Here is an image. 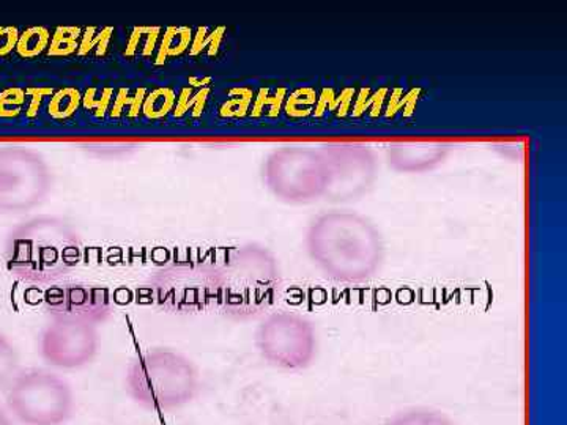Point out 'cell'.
I'll return each mask as SVG.
<instances>
[{
  "label": "cell",
  "instance_id": "obj_11",
  "mask_svg": "<svg viewBox=\"0 0 567 425\" xmlns=\"http://www.w3.org/2000/svg\"><path fill=\"white\" fill-rule=\"evenodd\" d=\"M82 104V95L78 89L65 87L52 93L48 103V115L55 122L69 121L76 114Z\"/></svg>",
  "mask_w": 567,
  "mask_h": 425
},
{
  "label": "cell",
  "instance_id": "obj_18",
  "mask_svg": "<svg viewBox=\"0 0 567 425\" xmlns=\"http://www.w3.org/2000/svg\"><path fill=\"white\" fill-rule=\"evenodd\" d=\"M112 33H114L112 28H104L102 31H99L96 28H89L87 31L82 33L78 55L89 54L93 50H96V55L106 54Z\"/></svg>",
  "mask_w": 567,
  "mask_h": 425
},
{
  "label": "cell",
  "instance_id": "obj_29",
  "mask_svg": "<svg viewBox=\"0 0 567 425\" xmlns=\"http://www.w3.org/2000/svg\"><path fill=\"white\" fill-rule=\"evenodd\" d=\"M372 104V95H371V89L365 87L363 91L360 92V95H358L357 103H354V107L352 111L353 117L358 118L361 117V115L364 114L365 111L371 107Z\"/></svg>",
  "mask_w": 567,
  "mask_h": 425
},
{
  "label": "cell",
  "instance_id": "obj_2",
  "mask_svg": "<svg viewBox=\"0 0 567 425\" xmlns=\"http://www.w3.org/2000/svg\"><path fill=\"white\" fill-rule=\"evenodd\" d=\"M200 387L199 369L177 350H147L137 354L126 369V394L148 412L185 408L196 401Z\"/></svg>",
  "mask_w": 567,
  "mask_h": 425
},
{
  "label": "cell",
  "instance_id": "obj_19",
  "mask_svg": "<svg viewBox=\"0 0 567 425\" xmlns=\"http://www.w3.org/2000/svg\"><path fill=\"white\" fill-rule=\"evenodd\" d=\"M230 95H238V99L224 103L219 114H221V117H245L249 107H251L252 91H249V89H233Z\"/></svg>",
  "mask_w": 567,
  "mask_h": 425
},
{
  "label": "cell",
  "instance_id": "obj_28",
  "mask_svg": "<svg viewBox=\"0 0 567 425\" xmlns=\"http://www.w3.org/2000/svg\"><path fill=\"white\" fill-rule=\"evenodd\" d=\"M193 92L192 89L186 87L181 92V96H178L177 102H175V107L173 114L175 117H183V115L188 114L189 104H192Z\"/></svg>",
  "mask_w": 567,
  "mask_h": 425
},
{
  "label": "cell",
  "instance_id": "obj_16",
  "mask_svg": "<svg viewBox=\"0 0 567 425\" xmlns=\"http://www.w3.org/2000/svg\"><path fill=\"white\" fill-rule=\"evenodd\" d=\"M316 102L317 95L312 89H298V91L290 93L289 99H286L284 112H286L287 117L290 118L308 117V115L315 112L312 106H315Z\"/></svg>",
  "mask_w": 567,
  "mask_h": 425
},
{
  "label": "cell",
  "instance_id": "obj_35",
  "mask_svg": "<svg viewBox=\"0 0 567 425\" xmlns=\"http://www.w3.org/2000/svg\"><path fill=\"white\" fill-rule=\"evenodd\" d=\"M386 95V89H380L379 92H375L374 95H372L371 112H369V117H379L380 112H382L383 102H385Z\"/></svg>",
  "mask_w": 567,
  "mask_h": 425
},
{
  "label": "cell",
  "instance_id": "obj_13",
  "mask_svg": "<svg viewBox=\"0 0 567 425\" xmlns=\"http://www.w3.org/2000/svg\"><path fill=\"white\" fill-rule=\"evenodd\" d=\"M21 372V357L9 335L0 331V390L6 391Z\"/></svg>",
  "mask_w": 567,
  "mask_h": 425
},
{
  "label": "cell",
  "instance_id": "obj_39",
  "mask_svg": "<svg viewBox=\"0 0 567 425\" xmlns=\"http://www.w3.org/2000/svg\"><path fill=\"white\" fill-rule=\"evenodd\" d=\"M13 417L10 416V413L7 412V408L0 406V425H14Z\"/></svg>",
  "mask_w": 567,
  "mask_h": 425
},
{
  "label": "cell",
  "instance_id": "obj_37",
  "mask_svg": "<svg viewBox=\"0 0 567 425\" xmlns=\"http://www.w3.org/2000/svg\"><path fill=\"white\" fill-rule=\"evenodd\" d=\"M402 96H404V91L402 89H394L393 93H391L390 102H388L385 117L393 118L395 114L399 112V103H401Z\"/></svg>",
  "mask_w": 567,
  "mask_h": 425
},
{
  "label": "cell",
  "instance_id": "obj_30",
  "mask_svg": "<svg viewBox=\"0 0 567 425\" xmlns=\"http://www.w3.org/2000/svg\"><path fill=\"white\" fill-rule=\"evenodd\" d=\"M354 89L347 87L341 92V95H338V110H336V115L339 118H344L350 111V104L353 102Z\"/></svg>",
  "mask_w": 567,
  "mask_h": 425
},
{
  "label": "cell",
  "instance_id": "obj_23",
  "mask_svg": "<svg viewBox=\"0 0 567 425\" xmlns=\"http://www.w3.org/2000/svg\"><path fill=\"white\" fill-rule=\"evenodd\" d=\"M328 110H338V95H336L333 89H324L322 95L317 99L316 110L312 114H315L316 117H322Z\"/></svg>",
  "mask_w": 567,
  "mask_h": 425
},
{
  "label": "cell",
  "instance_id": "obj_24",
  "mask_svg": "<svg viewBox=\"0 0 567 425\" xmlns=\"http://www.w3.org/2000/svg\"><path fill=\"white\" fill-rule=\"evenodd\" d=\"M421 89H413L402 96L401 103H399V111H402L404 117H412L413 112L416 110L417 99H420Z\"/></svg>",
  "mask_w": 567,
  "mask_h": 425
},
{
  "label": "cell",
  "instance_id": "obj_32",
  "mask_svg": "<svg viewBox=\"0 0 567 425\" xmlns=\"http://www.w3.org/2000/svg\"><path fill=\"white\" fill-rule=\"evenodd\" d=\"M268 96H270V91H268V89H260V92L257 93V99L254 100L252 111L249 112L251 117L259 118L260 115L264 114L265 106H267Z\"/></svg>",
  "mask_w": 567,
  "mask_h": 425
},
{
  "label": "cell",
  "instance_id": "obj_22",
  "mask_svg": "<svg viewBox=\"0 0 567 425\" xmlns=\"http://www.w3.org/2000/svg\"><path fill=\"white\" fill-rule=\"evenodd\" d=\"M20 32L17 28H0V59L17 50Z\"/></svg>",
  "mask_w": 567,
  "mask_h": 425
},
{
  "label": "cell",
  "instance_id": "obj_21",
  "mask_svg": "<svg viewBox=\"0 0 567 425\" xmlns=\"http://www.w3.org/2000/svg\"><path fill=\"white\" fill-rule=\"evenodd\" d=\"M52 89L47 87H29L25 89V96L29 99L28 110H25V117L35 118L39 115L41 103L48 96H52Z\"/></svg>",
  "mask_w": 567,
  "mask_h": 425
},
{
  "label": "cell",
  "instance_id": "obj_40",
  "mask_svg": "<svg viewBox=\"0 0 567 425\" xmlns=\"http://www.w3.org/2000/svg\"><path fill=\"white\" fill-rule=\"evenodd\" d=\"M210 77H205L203 81L196 80V77H192V80H189V84L194 85V87H203V85L210 84Z\"/></svg>",
  "mask_w": 567,
  "mask_h": 425
},
{
  "label": "cell",
  "instance_id": "obj_7",
  "mask_svg": "<svg viewBox=\"0 0 567 425\" xmlns=\"http://www.w3.org/2000/svg\"><path fill=\"white\" fill-rule=\"evenodd\" d=\"M275 274L265 263H240L224 274L219 297L226 308L235 312H251L270 301Z\"/></svg>",
  "mask_w": 567,
  "mask_h": 425
},
{
  "label": "cell",
  "instance_id": "obj_4",
  "mask_svg": "<svg viewBox=\"0 0 567 425\" xmlns=\"http://www.w3.org/2000/svg\"><path fill=\"white\" fill-rule=\"evenodd\" d=\"M52 183L50 164L40 153L13 145L0 148V212L33 210L50 196Z\"/></svg>",
  "mask_w": 567,
  "mask_h": 425
},
{
  "label": "cell",
  "instance_id": "obj_3",
  "mask_svg": "<svg viewBox=\"0 0 567 425\" xmlns=\"http://www.w3.org/2000/svg\"><path fill=\"white\" fill-rule=\"evenodd\" d=\"M6 408L20 425H65L76 408L73 387L48 369H21L6 390Z\"/></svg>",
  "mask_w": 567,
  "mask_h": 425
},
{
  "label": "cell",
  "instance_id": "obj_38",
  "mask_svg": "<svg viewBox=\"0 0 567 425\" xmlns=\"http://www.w3.org/2000/svg\"><path fill=\"white\" fill-rule=\"evenodd\" d=\"M224 32H226V28H216L215 31L210 32V35H208V39H210L207 50L208 55H215L216 52L219 51L223 43Z\"/></svg>",
  "mask_w": 567,
  "mask_h": 425
},
{
  "label": "cell",
  "instance_id": "obj_25",
  "mask_svg": "<svg viewBox=\"0 0 567 425\" xmlns=\"http://www.w3.org/2000/svg\"><path fill=\"white\" fill-rule=\"evenodd\" d=\"M130 104V91L128 89H121L117 92V96H115L114 102H112V106L110 110V114L112 118L122 117L123 111Z\"/></svg>",
  "mask_w": 567,
  "mask_h": 425
},
{
  "label": "cell",
  "instance_id": "obj_6",
  "mask_svg": "<svg viewBox=\"0 0 567 425\" xmlns=\"http://www.w3.org/2000/svg\"><path fill=\"white\" fill-rule=\"evenodd\" d=\"M100 350L96 323L89 320L52 317L40 335V356L61 371H78L95 360Z\"/></svg>",
  "mask_w": 567,
  "mask_h": 425
},
{
  "label": "cell",
  "instance_id": "obj_12",
  "mask_svg": "<svg viewBox=\"0 0 567 425\" xmlns=\"http://www.w3.org/2000/svg\"><path fill=\"white\" fill-rule=\"evenodd\" d=\"M51 32L47 28L35 25V28L25 29L18 39L17 54L22 59H37L50 46Z\"/></svg>",
  "mask_w": 567,
  "mask_h": 425
},
{
  "label": "cell",
  "instance_id": "obj_34",
  "mask_svg": "<svg viewBox=\"0 0 567 425\" xmlns=\"http://www.w3.org/2000/svg\"><path fill=\"white\" fill-rule=\"evenodd\" d=\"M207 35H208L207 28H200L199 31H197L196 35H194V39L192 41V48H189V54H192L193 58H196V55L203 54L204 41H205V39H207Z\"/></svg>",
  "mask_w": 567,
  "mask_h": 425
},
{
  "label": "cell",
  "instance_id": "obj_9",
  "mask_svg": "<svg viewBox=\"0 0 567 425\" xmlns=\"http://www.w3.org/2000/svg\"><path fill=\"white\" fill-rule=\"evenodd\" d=\"M383 425H457L446 413L429 406L402 410L388 417Z\"/></svg>",
  "mask_w": 567,
  "mask_h": 425
},
{
  "label": "cell",
  "instance_id": "obj_26",
  "mask_svg": "<svg viewBox=\"0 0 567 425\" xmlns=\"http://www.w3.org/2000/svg\"><path fill=\"white\" fill-rule=\"evenodd\" d=\"M159 33H162V29L159 28H152L145 31L147 39H145L144 48L141 50V54L144 55V58H151L153 51L158 50Z\"/></svg>",
  "mask_w": 567,
  "mask_h": 425
},
{
  "label": "cell",
  "instance_id": "obj_36",
  "mask_svg": "<svg viewBox=\"0 0 567 425\" xmlns=\"http://www.w3.org/2000/svg\"><path fill=\"white\" fill-rule=\"evenodd\" d=\"M145 37V28H136L134 29V32L132 33V37H130L128 40V46H126L125 55H132L136 54L137 50H140V43L141 40Z\"/></svg>",
  "mask_w": 567,
  "mask_h": 425
},
{
  "label": "cell",
  "instance_id": "obj_8",
  "mask_svg": "<svg viewBox=\"0 0 567 425\" xmlns=\"http://www.w3.org/2000/svg\"><path fill=\"white\" fill-rule=\"evenodd\" d=\"M44 304L52 317L102 322L110 314V294L99 287L61 286L44 293Z\"/></svg>",
  "mask_w": 567,
  "mask_h": 425
},
{
  "label": "cell",
  "instance_id": "obj_1",
  "mask_svg": "<svg viewBox=\"0 0 567 425\" xmlns=\"http://www.w3.org/2000/svg\"><path fill=\"white\" fill-rule=\"evenodd\" d=\"M7 267L21 281L54 283L71 273L82 259L76 230L52 216H39L20 224L9 235Z\"/></svg>",
  "mask_w": 567,
  "mask_h": 425
},
{
  "label": "cell",
  "instance_id": "obj_33",
  "mask_svg": "<svg viewBox=\"0 0 567 425\" xmlns=\"http://www.w3.org/2000/svg\"><path fill=\"white\" fill-rule=\"evenodd\" d=\"M145 96H147V91H145V89H140V91L136 92V95H134L133 99H130V118H134L137 117V115H140V112L142 111V104H144Z\"/></svg>",
  "mask_w": 567,
  "mask_h": 425
},
{
  "label": "cell",
  "instance_id": "obj_15",
  "mask_svg": "<svg viewBox=\"0 0 567 425\" xmlns=\"http://www.w3.org/2000/svg\"><path fill=\"white\" fill-rule=\"evenodd\" d=\"M82 32L80 28H58L51 35L47 54L50 58H70L80 50Z\"/></svg>",
  "mask_w": 567,
  "mask_h": 425
},
{
  "label": "cell",
  "instance_id": "obj_31",
  "mask_svg": "<svg viewBox=\"0 0 567 425\" xmlns=\"http://www.w3.org/2000/svg\"><path fill=\"white\" fill-rule=\"evenodd\" d=\"M208 95H210V89L205 87L203 92H199L197 95L193 96L192 104H189V111H192L194 118H197L200 114H203Z\"/></svg>",
  "mask_w": 567,
  "mask_h": 425
},
{
  "label": "cell",
  "instance_id": "obj_17",
  "mask_svg": "<svg viewBox=\"0 0 567 425\" xmlns=\"http://www.w3.org/2000/svg\"><path fill=\"white\" fill-rule=\"evenodd\" d=\"M28 104L24 89L9 87L0 92V118L11 121L18 118L24 112Z\"/></svg>",
  "mask_w": 567,
  "mask_h": 425
},
{
  "label": "cell",
  "instance_id": "obj_27",
  "mask_svg": "<svg viewBox=\"0 0 567 425\" xmlns=\"http://www.w3.org/2000/svg\"><path fill=\"white\" fill-rule=\"evenodd\" d=\"M286 89H279V91H276L274 96H268L267 106H270V111L267 112V117H278L279 112H281L282 104L286 102Z\"/></svg>",
  "mask_w": 567,
  "mask_h": 425
},
{
  "label": "cell",
  "instance_id": "obj_10",
  "mask_svg": "<svg viewBox=\"0 0 567 425\" xmlns=\"http://www.w3.org/2000/svg\"><path fill=\"white\" fill-rule=\"evenodd\" d=\"M193 31L189 28H167L164 31L162 43L158 44V54L156 63L169 61V59L181 58L183 52L192 48Z\"/></svg>",
  "mask_w": 567,
  "mask_h": 425
},
{
  "label": "cell",
  "instance_id": "obj_5",
  "mask_svg": "<svg viewBox=\"0 0 567 425\" xmlns=\"http://www.w3.org/2000/svg\"><path fill=\"white\" fill-rule=\"evenodd\" d=\"M256 342L264 360L282 371H303L315 363L316 334L301 317H270L260 324Z\"/></svg>",
  "mask_w": 567,
  "mask_h": 425
},
{
  "label": "cell",
  "instance_id": "obj_14",
  "mask_svg": "<svg viewBox=\"0 0 567 425\" xmlns=\"http://www.w3.org/2000/svg\"><path fill=\"white\" fill-rule=\"evenodd\" d=\"M175 102H177V95H175L173 89H155L145 96L144 104H142V114L151 121H162L167 114L174 112Z\"/></svg>",
  "mask_w": 567,
  "mask_h": 425
},
{
  "label": "cell",
  "instance_id": "obj_20",
  "mask_svg": "<svg viewBox=\"0 0 567 425\" xmlns=\"http://www.w3.org/2000/svg\"><path fill=\"white\" fill-rule=\"evenodd\" d=\"M112 96H114V91L104 89L102 100H96V89H91L85 96H82V104L85 110L95 111L96 117H104V114L111 110Z\"/></svg>",
  "mask_w": 567,
  "mask_h": 425
}]
</instances>
